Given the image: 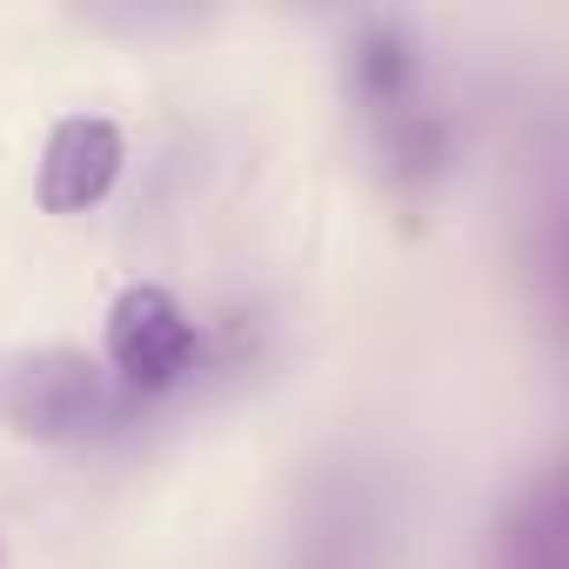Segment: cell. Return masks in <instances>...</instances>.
I'll return each mask as SVG.
<instances>
[{"instance_id":"7a4b0ae2","label":"cell","mask_w":569,"mask_h":569,"mask_svg":"<svg viewBox=\"0 0 569 569\" xmlns=\"http://www.w3.org/2000/svg\"><path fill=\"white\" fill-rule=\"evenodd\" d=\"M349 81H356V101L382 141V154L396 168H429L436 161V114L422 101V54H416V34L402 21H362L356 41H349Z\"/></svg>"},{"instance_id":"277c9868","label":"cell","mask_w":569,"mask_h":569,"mask_svg":"<svg viewBox=\"0 0 569 569\" xmlns=\"http://www.w3.org/2000/svg\"><path fill=\"white\" fill-rule=\"evenodd\" d=\"M121 161H128V148H121L114 121H101V114L54 121V134L41 148V208L48 214H88L121 181Z\"/></svg>"},{"instance_id":"5b68a950","label":"cell","mask_w":569,"mask_h":569,"mask_svg":"<svg viewBox=\"0 0 569 569\" xmlns=\"http://www.w3.org/2000/svg\"><path fill=\"white\" fill-rule=\"evenodd\" d=\"M502 569H556V496L536 489L502 536Z\"/></svg>"},{"instance_id":"6da1fadb","label":"cell","mask_w":569,"mask_h":569,"mask_svg":"<svg viewBox=\"0 0 569 569\" xmlns=\"http://www.w3.org/2000/svg\"><path fill=\"white\" fill-rule=\"evenodd\" d=\"M134 416L141 396H128L108 362L81 349H21L0 362V422L34 442H114L121 429H134Z\"/></svg>"},{"instance_id":"3957f363","label":"cell","mask_w":569,"mask_h":569,"mask_svg":"<svg viewBox=\"0 0 569 569\" xmlns=\"http://www.w3.org/2000/svg\"><path fill=\"white\" fill-rule=\"evenodd\" d=\"M194 362V322L188 309L154 289V281H134V289L114 296L108 309V376L128 389V396H161L188 376Z\"/></svg>"}]
</instances>
